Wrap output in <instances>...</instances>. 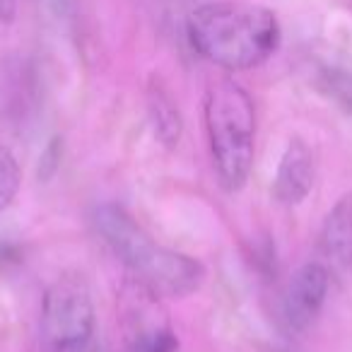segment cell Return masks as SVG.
<instances>
[{"instance_id":"1","label":"cell","mask_w":352,"mask_h":352,"mask_svg":"<svg viewBox=\"0 0 352 352\" xmlns=\"http://www.w3.org/2000/svg\"><path fill=\"white\" fill-rule=\"evenodd\" d=\"M193 51L225 70H251L278 51L283 30L273 10L244 0L203 3L188 15Z\"/></svg>"},{"instance_id":"2","label":"cell","mask_w":352,"mask_h":352,"mask_svg":"<svg viewBox=\"0 0 352 352\" xmlns=\"http://www.w3.org/2000/svg\"><path fill=\"white\" fill-rule=\"evenodd\" d=\"M94 230L111 254L128 268L131 278L157 297L184 299L201 289L206 268L198 258L157 244L123 208L99 206L94 210Z\"/></svg>"},{"instance_id":"3","label":"cell","mask_w":352,"mask_h":352,"mask_svg":"<svg viewBox=\"0 0 352 352\" xmlns=\"http://www.w3.org/2000/svg\"><path fill=\"white\" fill-rule=\"evenodd\" d=\"M203 116L222 188L241 191L249 182L256 150V109L249 92L230 78L217 80L206 92Z\"/></svg>"},{"instance_id":"4","label":"cell","mask_w":352,"mask_h":352,"mask_svg":"<svg viewBox=\"0 0 352 352\" xmlns=\"http://www.w3.org/2000/svg\"><path fill=\"white\" fill-rule=\"evenodd\" d=\"M41 328L54 352H78L92 342L94 302L82 278L63 275L46 289Z\"/></svg>"},{"instance_id":"5","label":"cell","mask_w":352,"mask_h":352,"mask_svg":"<svg viewBox=\"0 0 352 352\" xmlns=\"http://www.w3.org/2000/svg\"><path fill=\"white\" fill-rule=\"evenodd\" d=\"M131 292L123 294V331L131 352H176V338L171 323L160 307V297L133 280Z\"/></svg>"},{"instance_id":"6","label":"cell","mask_w":352,"mask_h":352,"mask_svg":"<svg viewBox=\"0 0 352 352\" xmlns=\"http://www.w3.org/2000/svg\"><path fill=\"white\" fill-rule=\"evenodd\" d=\"M331 270L321 261H309L294 270L283 299V316L292 331L302 333L316 321L331 289Z\"/></svg>"},{"instance_id":"7","label":"cell","mask_w":352,"mask_h":352,"mask_svg":"<svg viewBox=\"0 0 352 352\" xmlns=\"http://www.w3.org/2000/svg\"><path fill=\"white\" fill-rule=\"evenodd\" d=\"M318 261L331 275L352 270V193H345L323 217L318 232Z\"/></svg>"},{"instance_id":"8","label":"cell","mask_w":352,"mask_h":352,"mask_svg":"<svg viewBox=\"0 0 352 352\" xmlns=\"http://www.w3.org/2000/svg\"><path fill=\"white\" fill-rule=\"evenodd\" d=\"M314 179H316V166H314L311 150L304 140L294 138L280 157L273 179V196L283 206H299L311 193Z\"/></svg>"},{"instance_id":"9","label":"cell","mask_w":352,"mask_h":352,"mask_svg":"<svg viewBox=\"0 0 352 352\" xmlns=\"http://www.w3.org/2000/svg\"><path fill=\"white\" fill-rule=\"evenodd\" d=\"M147 111H150V121L155 128V135L162 145L174 147L182 140L184 121L179 107L174 104V99L169 97L166 89H162L160 85H152L150 94H147Z\"/></svg>"},{"instance_id":"10","label":"cell","mask_w":352,"mask_h":352,"mask_svg":"<svg viewBox=\"0 0 352 352\" xmlns=\"http://www.w3.org/2000/svg\"><path fill=\"white\" fill-rule=\"evenodd\" d=\"M20 164L15 155L6 145H0V212L12 203V198L20 191Z\"/></svg>"},{"instance_id":"11","label":"cell","mask_w":352,"mask_h":352,"mask_svg":"<svg viewBox=\"0 0 352 352\" xmlns=\"http://www.w3.org/2000/svg\"><path fill=\"white\" fill-rule=\"evenodd\" d=\"M321 87L331 99H336L345 111L352 113V73L338 68H326L321 73Z\"/></svg>"},{"instance_id":"12","label":"cell","mask_w":352,"mask_h":352,"mask_svg":"<svg viewBox=\"0 0 352 352\" xmlns=\"http://www.w3.org/2000/svg\"><path fill=\"white\" fill-rule=\"evenodd\" d=\"M17 15V0H0V22H12Z\"/></svg>"},{"instance_id":"13","label":"cell","mask_w":352,"mask_h":352,"mask_svg":"<svg viewBox=\"0 0 352 352\" xmlns=\"http://www.w3.org/2000/svg\"><path fill=\"white\" fill-rule=\"evenodd\" d=\"M78 352H102V350H99V347H94L92 342H89L87 347H82V350H78Z\"/></svg>"}]
</instances>
